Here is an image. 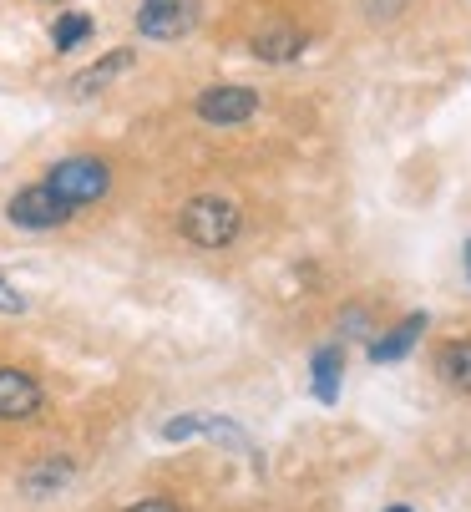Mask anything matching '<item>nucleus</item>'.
Here are the masks:
<instances>
[{"instance_id":"obj_5","label":"nucleus","mask_w":471,"mask_h":512,"mask_svg":"<svg viewBox=\"0 0 471 512\" xmlns=\"http://www.w3.org/2000/svg\"><path fill=\"white\" fill-rule=\"evenodd\" d=\"M193 112H198L203 122H213V127H239V122H249V117L259 112V92H254V87H239V82L208 87V92H198Z\"/></svg>"},{"instance_id":"obj_9","label":"nucleus","mask_w":471,"mask_h":512,"mask_svg":"<svg viewBox=\"0 0 471 512\" xmlns=\"http://www.w3.org/2000/svg\"><path fill=\"white\" fill-rule=\"evenodd\" d=\"M249 51H254L259 61H269V66H284V61H294V56L304 51V31L289 26V21H269V26L254 31Z\"/></svg>"},{"instance_id":"obj_1","label":"nucleus","mask_w":471,"mask_h":512,"mask_svg":"<svg viewBox=\"0 0 471 512\" xmlns=\"http://www.w3.org/2000/svg\"><path fill=\"white\" fill-rule=\"evenodd\" d=\"M178 229L198 249H228L233 239H239V229H244V213H239V203H228L218 193H198V198L183 203Z\"/></svg>"},{"instance_id":"obj_12","label":"nucleus","mask_w":471,"mask_h":512,"mask_svg":"<svg viewBox=\"0 0 471 512\" xmlns=\"http://www.w3.org/2000/svg\"><path fill=\"white\" fill-rule=\"evenodd\" d=\"M71 477H76L71 457H41V462L21 477V492H26V497H51V492H61Z\"/></svg>"},{"instance_id":"obj_8","label":"nucleus","mask_w":471,"mask_h":512,"mask_svg":"<svg viewBox=\"0 0 471 512\" xmlns=\"http://www.w3.org/2000/svg\"><path fill=\"white\" fill-rule=\"evenodd\" d=\"M127 66H132V51H127V46H117V51H107L102 61H92L87 71H76V77L66 82V92H71L76 102H87V97H97L102 87H112Z\"/></svg>"},{"instance_id":"obj_6","label":"nucleus","mask_w":471,"mask_h":512,"mask_svg":"<svg viewBox=\"0 0 471 512\" xmlns=\"http://www.w3.org/2000/svg\"><path fill=\"white\" fill-rule=\"evenodd\" d=\"M41 411V381L16 371V365H0V421H26Z\"/></svg>"},{"instance_id":"obj_2","label":"nucleus","mask_w":471,"mask_h":512,"mask_svg":"<svg viewBox=\"0 0 471 512\" xmlns=\"http://www.w3.org/2000/svg\"><path fill=\"white\" fill-rule=\"evenodd\" d=\"M76 208L51 188V183H31V188H21L11 203H6V218L16 229H31V234H46V229H61L66 218H71Z\"/></svg>"},{"instance_id":"obj_7","label":"nucleus","mask_w":471,"mask_h":512,"mask_svg":"<svg viewBox=\"0 0 471 512\" xmlns=\"http://www.w3.org/2000/svg\"><path fill=\"white\" fill-rule=\"evenodd\" d=\"M188 436H213V442L249 447V442H244V431L233 426L228 416H203V411H188V416H173V421H163V442H188Z\"/></svg>"},{"instance_id":"obj_15","label":"nucleus","mask_w":471,"mask_h":512,"mask_svg":"<svg viewBox=\"0 0 471 512\" xmlns=\"http://www.w3.org/2000/svg\"><path fill=\"white\" fill-rule=\"evenodd\" d=\"M26 310H31V300L21 295L6 274H0V315H26Z\"/></svg>"},{"instance_id":"obj_4","label":"nucleus","mask_w":471,"mask_h":512,"mask_svg":"<svg viewBox=\"0 0 471 512\" xmlns=\"http://www.w3.org/2000/svg\"><path fill=\"white\" fill-rule=\"evenodd\" d=\"M198 26V0H142L137 6V31L147 41H178Z\"/></svg>"},{"instance_id":"obj_19","label":"nucleus","mask_w":471,"mask_h":512,"mask_svg":"<svg viewBox=\"0 0 471 512\" xmlns=\"http://www.w3.org/2000/svg\"><path fill=\"white\" fill-rule=\"evenodd\" d=\"M56 6H61V0H56Z\"/></svg>"},{"instance_id":"obj_11","label":"nucleus","mask_w":471,"mask_h":512,"mask_svg":"<svg viewBox=\"0 0 471 512\" xmlns=\"http://www.w3.org/2000/svg\"><path fill=\"white\" fill-rule=\"evenodd\" d=\"M340 376H345V355H340V345H320L309 355V381H314V396H320L325 406H335V396H340Z\"/></svg>"},{"instance_id":"obj_13","label":"nucleus","mask_w":471,"mask_h":512,"mask_svg":"<svg viewBox=\"0 0 471 512\" xmlns=\"http://www.w3.org/2000/svg\"><path fill=\"white\" fill-rule=\"evenodd\" d=\"M436 371H441V381L451 391H466L471 396V340H451L441 350V360H436Z\"/></svg>"},{"instance_id":"obj_18","label":"nucleus","mask_w":471,"mask_h":512,"mask_svg":"<svg viewBox=\"0 0 471 512\" xmlns=\"http://www.w3.org/2000/svg\"><path fill=\"white\" fill-rule=\"evenodd\" d=\"M385 512H411V507H385Z\"/></svg>"},{"instance_id":"obj_16","label":"nucleus","mask_w":471,"mask_h":512,"mask_svg":"<svg viewBox=\"0 0 471 512\" xmlns=\"http://www.w3.org/2000/svg\"><path fill=\"white\" fill-rule=\"evenodd\" d=\"M127 512H178V502H168V497H142V502H132Z\"/></svg>"},{"instance_id":"obj_17","label":"nucleus","mask_w":471,"mask_h":512,"mask_svg":"<svg viewBox=\"0 0 471 512\" xmlns=\"http://www.w3.org/2000/svg\"><path fill=\"white\" fill-rule=\"evenodd\" d=\"M466 279H471V239H466Z\"/></svg>"},{"instance_id":"obj_14","label":"nucleus","mask_w":471,"mask_h":512,"mask_svg":"<svg viewBox=\"0 0 471 512\" xmlns=\"http://www.w3.org/2000/svg\"><path fill=\"white\" fill-rule=\"evenodd\" d=\"M87 36H92V16H87V11H66V16H56V26H51V46H56V51L82 46Z\"/></svg>"},{"instance_id":"obj_10","label":"nucleus","mask_w":471,"mask_h":512,"mask_svg":"<svg viewBox=\"0 0 471 512\" xmlns=\"http://www.w3.org/2000/svg\"><path fill=\"white\" fill-rule=\"evenodd\" d=\"M426 325H431V320H426L421 310H416V315H406V320H401L396 330H390V335H380V340L370 345V360H375V365H390V360H406V355L416 350V340L426 335Z\"/></svg>"},{"instance_id":"obj_3","label":"nucleus","mask_w":471,"mask_h":512,"mask_svg":"<svg viewBox=\"0 0 471 512\" xmlns=\"http://www.w3.org/2000/svg\"><path fill=\"white\" fill-rule=\"evenodd\" d=\"M46 183H51L71 208H82V203L107 198L112 173H107V163H102V158H66V163H56V168L46 173Z\"/></svg>"}]
</instances>
